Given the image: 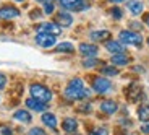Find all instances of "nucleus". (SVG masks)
<instances>
[{"label": "nucleus", "instance_id": "nucleus-35", "mask_svg": "<svg viewBox=\"0 0 149 135\" xmlns=\"http://www.w3.org/2000/svg\"><path fill=\"white\" fill-rule=\"evenodd\" d=\"M37 2H41V4H49V2H52V0H37Z\"/></svg>", "mask_w": 149, "mask_h": 135}, {"label": "nucleus", "instance_id": "nucleus-15", "mask_svg": "<svg viewBox=\"0 0 149 135\" xmlns=\"http://www.w3.org/2000/svg\"><path fill=\"white\" fill-rule=\"evenodd\" d=\"M117 109H118V104H117L115 101H112V99H109V101H104L101 104V111L104 114H115L117 112Z\"/></svg>", "mask_w": 149, "mask_h": 135}, {"label": "nucleus", "instance_id": "nucleus-31", "mask_svg": "<svg viewBox=\"0 0 149 135\" xmlns=\"http://www.w3.org/2000/svg\"><path fill=\"white\" fill-rule=\"evenodd\" d=\"M130 26L133 28V30H141V23H131Z\"/></svg>", "mask_w": 149, "mask_h": 135}, {"label": "nucleus", "instance_id": "nucleus-11", "mask_svg": "<svg viewBox=\"0 0 149 135\" xmlns=\"http://www.w3.org/2000/svg\"><path fill=\"white\" fill-rule=\"evenodd\" d=\"M105 49H107L109 52H112V54H122V52H125L123 44L120 41H115V39H109V41H105Z\"/></svg>", "mask_w": 149, "mask_h": 135}, {"label": "nucleus", "instance_id": "nucleus-36", "mask_svg": "<svg viewBox=\"0 0 149 135\" xmlns=\"http://www.w3.org/2000/svg\"><path fill=\"white\" fill-rule=\"evenodd\" d=\"M13 2H18V4H23V2H26V0H13Z\"/></svg>", "mask_w": 149, "mask_h": 135}, {"label": "nucleus", "instance_id": "nucleus-12", "mask_svg": "<svg viewBox=\"0 0 149 135\" xmlns=\"http://www.w3.org/2000/svg\"><path fill=\"white\" fill-rule=\"evenodd\" d=\"M26 106L31 109V111H36V112H44L45 109H47V104L39 99H34V98H29L26 99Z\"/></svg>", "mask_w": 149, "mask_h": 135}, {"label": "nucleus", "instance_id": "nucleus-22", "mask_svg": "<svg viewBox=\"0 0 149 135\" xmlns=\"http://www.w3.org/2000/svg\"><path fill=\"white\" fill-rule=\"evenodd\" d=\"M101 72L105 77H117L118 75V68L113 67V65H104V67L101 68Z\"/></svg>", "mask_w": 149, "mask_h": 135}, {"label": "nucleus", "instance_id": "nucleus-32", "mask_svg": "<svg viewBox=\"0 0 149 135\" xmlns=\"http://www.w3.org/2000/svg\"><path fill=\"white\" fill-rule=\"evenodd\" d=\"M91 109H93V108H91L89 104H86V106H81V111H84V112H89Z\"/></svg>", "mask_w": 149, "mask_h": 135}, {"label": "nucleus", "instance_id": "nucleus-21", "mask_svg": "<svg viewBox=\"0 0 149 135\" xmlns=\"http://www.w3.org/2000/svg\"><path fill=\"white\" fill-rule=\"evenodd\" d=\"M138 117L143 120V122H149V103H148V104L139 106V109H138Z\"/></svg>", "mask_w": 149, "mask_h": 135}, {"label": "nucleus", "instance_id": "nucleus-7", "mask_svg": "<svg viewBox=\"0 0 149 135\" xmlns=\"http://www.w3.org/2000/svg\"><path fill=\"white\" fill-rule=\"evenodd\" d=\"M55 23L60 28H68L73 25V16L68 11H58V13H55Z\"/></svg>", "mask_w": 149, "mask_h": 135}, {"label": "nucleus", "instance_id": "nucleus-33", "mask_svg": "<svg viewBox=\"0 0 149 135\" xmlns=\"http://www.w3.org/2000/svg\"><path fill=\"white\" fill-rule=\"evenodd\" d=\"M143 20H144V25H146V26H149V13H146Z\"/></svg>", "mask_w": 149, "mask_h": 135}, {"label": "nucleus", "instance_id": "nucleus-4", "mask_svg": "<svg viewBox=\"0 0 149 135\" xmlns=\"http://www.w3.org/2000/svg\"><path fill=\"white\" fill-rule=\"evenodd\" d=\"M60 5L70 11H83L89 8V0H60Z\"/></svg>", "mask_w": 149, "mask_h": 135}, {"label": "nucleus", "instance_id": "nucleus-13", "mask_svg": "<svg viewBox=\"0 0 149 135\" xmlns=\"http://www.w3.org/2000/svg\"><path fill=\"white\" fill-rule=\"evenodd\" d=\"M62 129L67 134H74V132L78 130V120L74 119V117H67L63 120V124H62Z\"/></svg>", "mask_w": 149, "mask_h": 135}, {"label": "nucleus", "instance_id": "nucleus-1", "mask_svg": "<svg viewBox=\"0 0 149 135\" xmlns=\"http://www.w3.org/2000/svg\"><path fill=\"white\" fill-rule=\"evenodd\" d=\"M65 98L70 99V101H78V99H84L91 94L89 90L84 88V83H83L81 78H73L70 80V83L65 88Z\"/></svg>", "mask_w": 149, "mask_h": 135}, {"label": "nucleus", "instance_id": "nucleus-26", "mask_svg": "<svg viewBox=\"0 0 149 135\" xmlns=\"http://www.w3.org/2000/svg\"><path fill=\"white\" fill-rule=\"evenodd\" d=\"M110 13H112V16H113V18H115V20H120V18H122V16H123V11H122V8H112V10H110Z\"/></svg>", "mask_w": 149, "mask_h": 135}, {"label": "nucleus", "instance_id": "nucleus-17", "mask_svg": "<svg viewBox=\"0 0 149 135\" xmlns=\"http://www.w3.org/2000/svg\"><path fill=\"white\" fill-rule=\"evenodd\" d=\"M89 38L93 39V41H107V39H110V31H107V30L91 31Z\"/></svg>", "mask_w": 149, "mask_h": 135}, {"label": "nucleus", "instance_id": "nucleus-20", "mask_svg": "<svg viewBox=\"0 0 149 135\" xmlns=\"http://www.w3.org/2000/svg\"><path fill=\"white\" fill-rule=\"evenodd\" d=\"M55 52H60V54H71V52H74V46L71 44V42H60V44H57Z\"/></svg>", "mask_w": 149, "mask_h": 135}, {"label": "nucleus", "instance_id": "nucleus-29", "mask_svg": "<svg viewBox=\"0 0 149 135\" xmlns=\"http://www.w3.org/2000/svg\"><path fill=\"white\" fill-rule=\"evenodd\" d=\"M141 132L144 135H149V122H144V124L141 125Z\"/></svg>", "mask_w": 149, "mask_h": 135}, {"label": "nucleus", "instance_id": "nucleus-14", "mask_svg": "<svg viewBox=\"0 0 149 135\" xmlns=\"http://www.w3.org/2000/svg\"><path fill=\"white\" fill-rule=\"evenodd\" d=\"M110 62H112L113 65L123 67V65H128V64H130V57H128L125 52H122V54H113V56H112V59H110Z\"/></svg>", "mask_w": 149, "mask_h": 135}, {"label": "nucleus", "instance_id": "nucleus-37", "mask_svg": "<svg viewBox=\"0 0 149 135\" xmlns=\"http://www.w3.org/2000/svg\"><path fill=\"white\" fill-rule=\"evenodd\" d=\"M148 44H149V39H148Z\"/></svg>", "mask_w": 149, "mask_h": 135}, {"label": "nucleus", "instance_id": "nucleus-18", "mask_svg": "<svg viewBox=\"0 0 149 135\" xmlns=\"http://www.w3.org/2000/svg\"><path fill=\"white\" fill-rule=\"evenodd\" d=\"M42 124L47 125V127L52 129V130H55L57 129V117L50 112H44L42 114Z\"/></svg>", "mask_w": 149, "mask_h": 135}, {"label": "nucleus", "instance_id": "nucleus-6", "mask_svg": "<svg viewBox=\"0 0 149 135\" xmlns=\"http://www.w3.org/2000/svg\"><path fill=\"white\" fill-rule=\"evenodd\" d=\"M57 36H54V34H47V33H37L36 34V44H39L41 47L44 49H49L52 47V46H55L57 42Z\"/></svg>", "mask_w": 149, "mask_h": 135}, {"label": "nucleus", "instance_id": "nucleus-23", "mask_svg": "<svg viewBox=\"0 0 149 135\" xmlns=\"http://www.w3.org/2000/svg\"><path fill=\"white\" fill-rule=\"evenodd\" d=\"M99 64H102V62L97 60L96 57H86V59L83 60V65H84L86 68H93V67H96V65H99Z\"/></svg>", "mask_w": 149, "mask_h": 135}, {"label": "nucleus", "instance_id": "nucleus-25", "mask_svg": "<svg viewBox=\"0 0 149 135\" xmlns=\"http://www.w3.org/2000/svg\"><path fill=\"white\" fill-rule=\"evenodd\" d=\"M54 10H55V7H54L52 2H49V4H44V13H45V15H52Z\"/></svg>", "mask_w": 149, "mask_h": 135}, {"label": "nucleus", "instance_id": "nucleus-9", "mask_svg": "<svg viewBox=\"0 0 149 135\" xmlns=\"http://www.w3.org/2000/svg\"><path fill=\"white\" fill-rule=\"evenodd\" d=\"M39 33H47V34H54V36H58L62 33V28L57 25V23H42L37 26Z\"/></svg>", "mask_w": 149, "mask_h": 135}, {"label": "nucleus", "instance_id": "nucleus-27", "mask_svg": "<svg viewBox=\"0 0 149 135\" xmlns=\"http://www.w3.org/2000/svg\"><path fill=\"white\" fill-rule=\"evenodd\" d=\"M28 135H47V134H45V130H42V129L34 127V129H31V130L28 132Z\"/></svg>", "mask_w": 149, "mask_h": 135}, {"label": "nucleus", "instance_id": "nucleus-16", "mask_svg": "<svg viewBox=\"0 0 149 135\" xmlns=\"http://www.w3.org/2000/svg\"><path fill=\"white\" fill-rule=\"evenodd\" d=\"M128 10L131 11V15L138 16V15H141L143 10H144V4L139 2V0H131L130 4H128Z\"/></svg>", "mask_w": 149, "mask_h": 135}, {"label": "nucleus", "instance_id": "nucleus-28", "mask_svg": "<svg viewBox=\"0 0 149 135\" xmlns=\"http://www.w3.org/2000/svg\"><path fill=\"white\" fill-rule=\"evenodd\" d=\"M5 85H7V77L3 73H0V90H3Z\"/></svg>", "mask_w": 149, "mask_h": 135}, {"label": "nucleus", "instance_id": "nucleus-30", "mask_svg": "<svg viewBox=\"0 0 149 135\" xmlns=\"http://www.w3.org/2000/svg\"><path fill=\"white\" fill-rule=\"evenodd\" d=\"M0 132H2V135H13V130L8 127H2L0 129Z\"/></svg>", "mask_w": 149, "mask_h": 135}, {"label": "nucleus", "instance_id": "nucleus-3", "mask_svg": "<svg viewBox=\"0 0 149 135\" xmlns=\"http://www.w3.org/2000/svg\"><path fill=\"white\" fill-rule=\"evenodd\" d=\"M118 39H120V42H122V44L136 46V47H139V46L143 44V36H141L139 33H134V31H131V30L120 31Z\"/></svg>", "mask_w": 149, "mask_h": 135}, {"label": "nucleus", "instance_id": "nucleus-2", "mask_svg": "<svg viewBox=\"0 0 149 135\" xmlns=\"http://www.w3.org/2000/svg\"><path fill=\"white\" fill-rule=\"evenodd\" d=\"M29 93H31V98L39 99L42 103H49L52 99V91L49 90L47 86L41 85V83H33L29 86Z\"/></svg>", "mask_w": 149, "mask_h": 135}, {"label": "nucleus", "instance_id": "nucleus-10", "mask_svg": "<svg viewBox=\"0 0 149 135\" xmlns=\"http://www.w3.org/2000/svg\"><path fill=\"white\" fill-rule=\"evenodd\" d=\"M79 52H81V56H84V57H96L97 52H99V49H97V46H94V44L83 42V44H79Z\"/></svg>", "mask_w": 149, "mask_h": 135}, {"label": "nucleus", "instance_id": "nucleus-8", "mask_svg": "<svg viewBox=\"0 0 149 135\" xmlns=\"http://www.w3.org/2000/svg\"><path fill=\"white\" fill-rule=\"evenodd\" d=\"M19 16V10L13 5H3V7H0V18L2 20H13Z\"/></svg>", "mask_w": 149, "mask_h": 135}, {"label": "nucleus", "instance_id": "nucleus-34", "mask_svg": "<svg viewBox=\"0 0 149 135\" xmlns=\"http://www.w3.org/2000/svg\"><path fill=\"white\" fill-rule=\"evenodd\" d=\"M109 2H112V4H122V2H125V0H109Z\"/></svg>", "mask_w": 149, "mask_h": 135}, {"label": "nucleus", "instance_id": "nucleus-24", "mask_svg": "<svg viewBox=\"0 0 149 135\" xmlns=\"http://www.w3.org/2000/svg\"><path fill=\"white\" fill-rule=\"evenodd\" d=\"M89 135H109V129H105V127L93 129V130H89Z\"/></svg>", "mask_w": 149, "mask_h": 135}, {"label": "nucleus", "instance_id": "nucleus-5", "mask_svg": "<svg viewBox=\"0 0 149 135\" xmlns=\"http://www.w3.org/2000/svg\"><path fill=\"white\" fill-rule=\"evenodd\" d=\"M112 83L109 78H104V77H96V78L93 80V90L96 91V93L99 94H104L107 93L109 90H110Z\"/></svg>", "mask_w": 149, "mask_h": 135}, {"label": "nucleus", "instance_id": "nucleus-19", "mask_svg": "<svg viewBox=\"0 0 149 135\" xmlns=\"http://www.w3.org/2000/svg\"><path fill=\"white\" fill-rule=\"evenodd\" d=\"M13 117H15L16 120H19V122H23V124H29L31 120H33L31 114L28 112V111H24V109H19V111H16V112L13 114Z\"/></svg>", "mask_w": 149, "mask_h": 135}]
</instances>
